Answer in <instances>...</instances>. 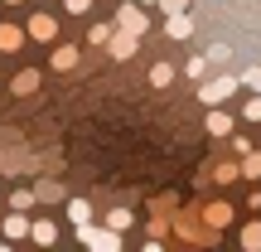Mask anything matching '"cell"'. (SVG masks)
I'll list each match as a JSON object with an SVG mask.
<instances>
[{
	"mask_svg": "<svg viewBox=\"0 0 261 252\" xmlns=\"http://www.w3.org/2000/svg\"><path fill=\"white\" fill-rule=\"evenodd\" d=\"M77 238H83L87 247H97V252H116V247H121V233H116L112 223H107V228H87V223H77Z\"/></svg>",
	"mask_w": 261,
	"mask_h": 252,
	"instance_id": "1",
	"label": "cell"
},
{
	"mask_svg": "<svg viewBox=\"0 0 261 252\" xmlns=\"http://www.w3.org/2000/svg\"><path fill=\"white\" fill-rule=\"evenodd\" d=\"M232 93H237V78H232V73H223V78H213V83H203V102H227Z\"/></svg>",
	"mask_w": 261,
	"mask_h": 252,
	"instance_id": "2",
	"label": "cell"
},
{
	"mask_svg": "<svg viewBox=\"0 0 261 252\" xmlns=\"http://www.w3.org/2000/svg\"><path fill=\"white\" fill-rule=\"evenodd\" d=\"M116 25L130 29V34H145V15H140L136 5H121V10H116Z\"/></svg>",
	"mask_w": 261,
	"mask_h": 252,
	"instance_id": "3",
	"label": "cell"
},
{
	"mask_svg": "<svg viewBox=\"0 0 261 252\" xmlns=\"http://www.w3.org/2000/svg\"><path fill=\"white\" fill-rule=\"evenodd\" d=\"M130 54H136V34L116 25V34H112V58H130Z\"/></svg>",
	"mask_w": 261,
	"mask_h": 252,
	"instance_id": "4",
	"label": "cell"
},
{
	"mask_svg": "<svg viewBox=\"0 0 261 252\" xmlns=\"http://www.w3.org/2000/svg\"><path fill=\"white\" fill-rule=\"evenodd\" d=\"M165 34H169V39H189V34H194V19H189L184 10H174V15H169V25H165Z\"/></svg>",
	"mask_w": 261,
	"mask_h": 252,
	"instance_id": "5",
	"label": "cell"
},
{
	"mask_svg": "<svg viewBox=\"0 0 261 252\" xmlns=\"http://www.w3.org/2000/svg\"><path fill=\"white\" fill-rule=\"evenodd\" d=\"M24 34H29V29H19V25H0V49H5V54H15V49L24 44Z\"/></svg>",
	"mask_w": 261,
	"mask_h": 252,
	"instance_id": "6",
	"label": "cell"
},
{
	"mask_svg": "<svg viewBox=\"0 0 261 252\" xmlns=\"http://www.w3.org/2000/svg\"><path fill=\"white\" fill-rule=\"evenodd\" d=\"M29 34H34L39 44H48V39L58 34V25H54V19H48V15H34V19H29Z\"/></svg>",
	"mask_w": 261,
	"mask_h": 252,
	"instance_id": "7",
	"label": "cell"
},
{
	"mask_svg": "<svg viewBox=\"0 0 261 252\" xmlns=\"http://www.w3.org/2000/svg\"><path fill=\"white\" fill-rule=\"evenodd\" d=\"M203 223H208V228L232 223V204H208V209H203Z\"/></svg>",
	"mask_w": 261,
	"mask_h": 252,
	"instance_id": "8",
	"label": "cell"
},
{
	"mask_svg": "<svg viewBox=\"0 0 261 252\" xmlns=\"http://www.w3.org/2000/svg\"><path fill=\"white\" fill-rule=\"evenodd\" d=\"M174 228H179V238H184V243H213V233H198V228H194V218H189V214L179 218Z\"/></svg>",
	"mask_w": 261,
	"mask_h": 252,
	"instance_id": "9",
	"label": "cell"
},
{
	"mask_svg": "<svg viewBox=\"0 0 261 252\" xmlns=\"http://www.w3.org/2000/svg\"><path fill=\"white\" fill-rule=\"evenodd\" d=\"M29 233H34V243L39 247H48L58 238V223H48V218H39V223H29Z\"/></svg>",
	"mask_w": 261,
	"mask_h": 252,
	"instance_id": "10",
	"label": "cell"
},
{
	"mask_svg": "<svg viewBox=\"0 0 261 252\" xmlns=\"http://www.w3.org/2000/svg\"><path fill=\"white\" fill-rule=\"evenodd\" d=\"M5 238H29V218H24V209H15V214L5 218Z\"/></svg>",
	"mask_w": 261,
	"mask_h": 252,
	"instance_id": "11",
	"label": "cell"
},
{
	"mask_svg": "<svg viewBox=\"0 0 261 252\" xmlns=\"http://www.w3.org/2000/svg\"><path fill=\"white\" fill-rule=\"evenodd\" d=\"M34 199L54 204V199H63V185H58V179H39V185H34Z\"/></svg>",
	"mask_w": 261,
	"mask_h": 252,
	"instance_id": "12",
	"label": "cell"
},
{
	"mask_svg": "<svg viewBox=\"0 0 261 252\" xmlns=\"http://www.w3.org/2000/svg\"><path fill=\"white\" fill-rule=\"evenodd\" d=\"M34 87H39V73H34V68H24V73H15V93H19V97H29Z\"/></svg>",
	"mask_w": 261,
	"mask_h": 252,
	"instance_id": "13",
	"label": "cell"
},
{
	"mask_svg": "<svg viewBox=\"0 0 261 252\" xmlns=\"http://www.w3.org/2000/svg\"><path fill=\"white\" fill-rule=\"evenodd\" d=\"M208 131H213V136H227V131H232V117L227 112H208Z\"/></svg>",
	"mask_w": 261,
	"mask_h": 252,
	"instance_id": "14",
	"label": "cell"
},
{
	"mask_svg": "<svg viewBox=\"0 0 261 252\" xmlns=\"http://www.w3.org/2000/svg\"><path fill=\"white\" fill-rule=\"evenodd\" d=\"M68 218H73V223H87V218H92L87 199H68Z\"/></svg>",
	"mask_w": 261,
	"mask_h": 252,
	"instance_id": "15",
	"label": "cell"
},
{
	"mask_svg": "<svg viewBox=\"0 0 261 252\" xmlns=\"http://www.w3.org/2000/svg\"><path fill=\"white\" fill-rule=\"evenodd\" d=\"M242 247H247V252L261 247V223H247V228H242Z\"/></svg>",
	"mask_w": 261,
	"mask_h": 252,
	"instance_id": "16",
	"label": "cell"
},
{
	"mask_svg": "<svg viewBox=\"0 0 261 252\" xmlns=\"http://www.w3.org/2000/svg\"><path fill=\"white\" fill-rule=\"evenodd\" d=\"M54 68H77V49H54Z\"/></svg>",
	"mask_w": 261,
	"mask_h": 252,
	"instance_id": "17",
	"label": "cell"
},
{
	"mask_svg": "<svg viewBox=\"0 0 261 252\" xmlns=\"http://www.w3.org/2000/svg\"><path fill=\"white\" fill-rule=\"evenodd\" d=\"M242 175L261 179V155H256V150H247V155H242Z\"/></svg>",
	"mask_w": 261,
	"mask_h": 252,
	"instance_id": "18",
	"label": "cell"
},
{
	"mask_svg": "<svg viewBox=\"0 0 261 252\" xmlns=\"http://www.w3.org/2000/svg\"><path fill=\"white\" fill-rule=\"evenodd\" d=\"M169 78H174V68H169V63H155V68H150V83H155V87H165Z\"/></svg>",
	"mask_w": 261,
	"mask_h": 252,
	"instance_id": "19",
	"label": "cell"
},
{
	"mask_svg": "<svg viewBox=\"0 0 261 252\" xmlns=\"http://www.w3.org/2000/svg\"><path fill=\"white\" fill-rule=\"evenodd\" d=\"M107 223L121 233V228H130V214H126V209H112V214H107Z\"/></svg>",
	"mask_w": 261,
	"mask_h": 252,
	"instance_id": "20",
	"label": "cell"
},
{
	"mask_svg": "<svg viewBox=\"0 0 261 252\" xmlns=\"http://www.w3.org/2000/svg\"><path fill=\"white\" fill-rule=\"evenodd\" d=\"M10 204H15V209H29V204H34V189H15V199H10Z\"/></svg>",
	"mask_w": 261,
	"mask_h": 252,
	"instance_id": "21",
	"label": "cell"
},
{
	"mask_svg": "<svg viewBox=\"0 0 261 252\" xmlns=\"http://www.w3.org/2000/svg\"><path fill=\"white\" fill-rule=\"evenodd\" d=\"M213 175H218V179H223V185H232V179H237V165H218V170H213Z\"/></svg>",
	"mask_w": 261,
	"mask_h": 252,
	"instance_id": "22",
	"label": "cell"
},
{
	"mask_svg": "<svg viewBox=\"0 0 261 252\" xmlns=\"http://www.w3.org/2000/svg\"><path fill=\"white\" fill-rule=\"evenodd\" d=\"M247 122H261V93L252 97V102H247Z\"/></svg>",
	"mask_w": 261,
	"mask_h": 252,
	"instance_id": "23",
	"label": "cell"
},
{
	"mask_svg": "<svg viewBox=\"0 0 261 252\" xmlns=\"http://www.w3.org/2000/svg\"><path fill=\"white\" fill-rule=\"evenodd\" d=\"M247 87H252V93H261V68H252V73H247Z\"/></svg>",
	"mask_w": 261,
	"mask_h": 252,
	"instance_id": "24",
	"label": "cell"
},
{
	"mask_svg": "<svg viewBox=\"0 0 261 252\" xmlns=\"http://www.w3.org/2000/svg\"><path fill=\"white\" fill-rule=\"evenodd\" d=\"M160 5H165V15H174V10H184L189 0H160Z\"/></svg>",
	"mask_w": 261,
	"mask_h": 252,
	"instance_id": "25",
	"label": "cell"
},
{
	"mask_svg": "<svg viewBox=\"0 0 261 252\" xmlns=\"http://www.w3.org/2000/svg\"><path fill=\"white\" fill-rule=\"evenodd\" d=\"M87 5H92V0H68V10H73V15H83Z\"/></svg>",
	"mask_w": 261,
	"mask_h": 252,
	"instance_id": "26",
	"label": "cell"
},
{
	"mask_svg": "<svg viewBox=\"0 0 261 252\" xmlns=\"http://www.w3.org/2000/svg\"><path fill=\"white\" fill-rule=\"evenodd\" d=\"M5 5H19V0H5Z\"/></svg>",
	"mask_w": 261,
	"mask_h": 252,
	"instance_id": "27",
	"label": "cell"
}]
</instances>
